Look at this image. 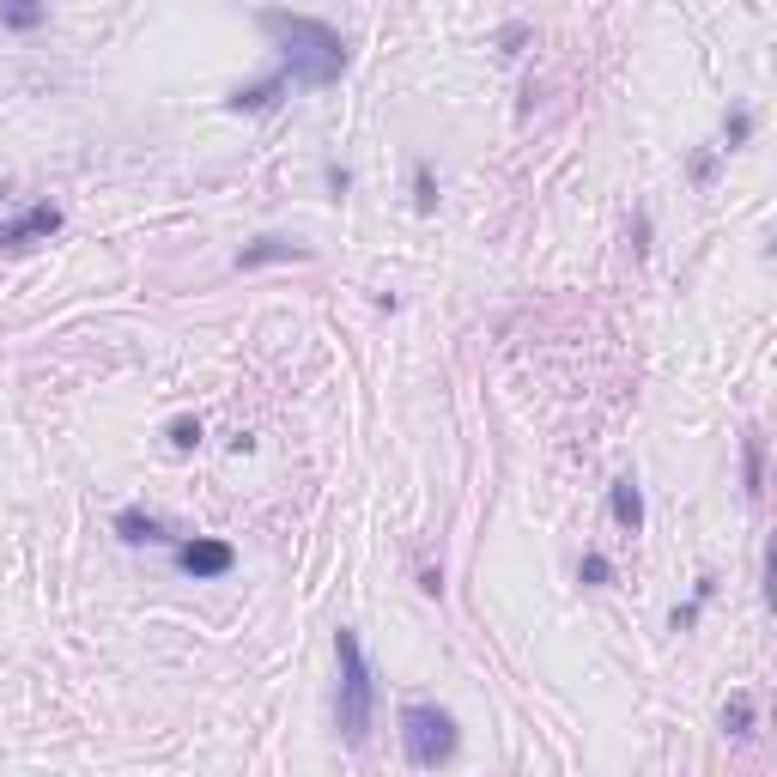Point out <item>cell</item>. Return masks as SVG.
Wrapping results in <instances>:
<instances>
[{
	"label": "cell",
	"mask_w": 777,
	"mask_h": 777,
	"mask_svg": "<svg viewBox=\"0 0 777 777\" xmlns=\"http://www.w3.org/2000/svg\"><path fill=\"white\" fill-rule=\"evenodd\" d=\"M43 24H49V0H0V31L31 37V31H43Z\"/></svg>",
	"instance_id": "11"
},
{
	"label": "cell",
	"mask_w": 777,
	"mask_h": 777,
	"mask_svg": "<svg viewBox=\"0 0 777 777\" xmlns=\"http://www.w3.org/2000/svg\"><path fill=\"white\" fill-rule=\"evenodd\" d=\"M523 43H528V24L511 19V24L498 31V56H523Z\"/></svg>",
	"instance_id": "18"
},
{
	"label": "cell",
	"mask_w": 777,
	"mask_h": 777,
	"mask_svg": "<svg viewBox=\"0 0 777 777\" xmlns=\"http://www.w3.org/2000/svg\"><path fill=\"white\" fill-rule=\"evenodd\" d=\"M413 206L420 213H437V176H432V164H413Z\"/></svg>",
	"instance_id": "14"
},
{
	"label": "cell",
	"mask_w": 777,
	"mask_h": 777,
	"mask_svg": "<svg viewBox=\"0 0 777 777\" xmlns=\"http://www.w3.org/2000/svg\"><path fill=\"white\" fill-rule=\"evenodd\" d=\"M607 511H614V523L626 528V535H644V492H638V481H614V492H607Z\"/></svg>",
	"instance_id": "9"
},
{
	"label": "cell",
	"mask_w": 777,
	"mask_h": 777,
	"mask_svg": "<svg viewBox=\"0 0 777 777\" xmlns=\"http://www.w3.org/2000/svg\"><path fill=\"white\" fill-rule=\"evenodd\" d=\"M329 189H334V194H346V189H353V176H346L341 164H329Z\"/></svg>",
	"instance_id": "21"
},
{
	"label": "cell",
	"mask_w": 777,
	"mask_h": 777,
	"mask_svg": "<svg viewBox=\"0 0 777 777\" xmlns=\"http://www.w3.org/2000/svg\"><path fill=\"white\" fill-rule=\"evenodd\" d=\"M577 577L589 583V589H607V583H614V559H607V553H583V559H577Z\"/></svg>",
	"instance_id": "15"
},
{
	"label": "cell",
	"mask_w": 777,
	"mask_h": 777,
	"mask_svg": "<svg viewBox=\"0 0 777 777\" xmlns=\"http://www.w3.org/2000/svg\"><path fill=\"white\" fill-rule=\"evenodd\" d=\"M310 243H297V238H255V243H243L238 255H231V268H262V262H310Z\"/></svg>",
	"instance_id": "7"
},
{
	"label": "cell",
	"mask_w": 777,
	"mask_h": 777,
	"mask_svg": "<svg viewBox=\"0 0 777 777\" xmlns=\"http://www.w3.org/2000/svg\"><path fill=\"white\" fill-rule=\"evenodd\" d=\"M334 663H341V686H334V717H341V741L365 747L371 741V723H377V675L365 663V644H359L353 626L334 632Z\"/></svg>",
	"instance_id": "2"
},
{
	"label": "cell",
	"mask_w": 777,
	"mask_h": 777,
	"mask_svg": "<svg viewBox=\"0 0 777 777\" xmlns=\"http://www.w3.org/2000/svg\"><path fill=\"white\" fill-rule=\"evenodd\" d=\"M115 535H122L128 547H159V541H171L152 511H115Z\"/></svg>",
	"instance_id": "10"
},
{
	"label": "cell",
	"mask_w": 777,
	"mask_h": 777,
	"mask_svg": "<svg viewBox=\"0 0 777 777\" xmlns=\"http://www.w3.org/2000/svg\"><path fill=\"white\" fill-rule=\"evenodd\" d=\"M741 492H747V504L766 498V437L754 425L741 432Z\"/></svg>",
	"instance_id": "8"
},
{
	"label": "cell",
	"mask_w": 777,
	"mask_h": 777,
	"mask_svg": "<svg viewBox=\"0 0 777 777\" xmlns=\"http://www.w3.org/2000/svg\"><path fill=\"white\" fill-rule=\"evenodd\" d=\"M255 24H262V37H274L280 73L292 80V92H329V85H341V73H346V61H353V49H346V37L334 31L329 19L268 7V12H255Z\"/></svg>",
	"instance_id": "1"
},
{
	"label": "cell",
	"mask_w": 777,
	"mask_h": 777,
	"mask_svg": "<svg viewBox=\"0 0 777 777\" xmlns=\"http://www.w3.org/2000/svg\"><path fill=\"white\" fill-rule=\"evenodd\" d=\"M176 572L194 577V583L231 577V572H238V547H231V541H213V535H194V541L176 547Z\"/></svg>",
	"instance_id": "4"
},
{
	"label": "cell",
	"mask_w": 777,
	"mask_h": 777,
	"mask_svg": "<svg viewBox=\"0 0 777 777\" xmlns=\"http://www.w3.org/2000/svg\"><path fill=\"white\" fill-rule=\"evenodd\" d=\"M747 140H754V110H729L723 115V152L747 147Z\"/></svg>",
	"instance_id": "13"
},
{
	"label": "cell",
	"mask_w": 777,
	"mask_h": 777,
	"mask_svg": "<svg viewBox=\"0 0 777 777\" xmlns=\"http://www.w3.org/2000/svg\"><path fill=\"white\" fill-rule=\"evenodd\" d=\"M632 250H650V213H638V219H632Z\"/></svg>",
	"instance_id": "20"
},
{
	"label": "cell",
	"mask_w": 777,
	"mask_h": 777,
	"mask_svg": "<svg viewBox=\"0 0 777 777\" xmlns=\"http://www.w3.org/2000/svg\"><path fill=\"white\" fill-rule=\"evenodd\" d=\"M395 723H401V754H407L413 771H437V766H450V759H456L462 729H456V717H450L444 705L413 698V705H401Z\"/></svg>",
	"instance_id": "3"
},
{
	"label": "cell",
	"mask_w": 777,
	"mask_h": 777,
	"mask_svg": "<svg viewBox=\"0 0 777 777\" xmlns=\"http://www.w3.org/2000/svg\"><path fill=\"white\" fill-rule=\"evenodd\" d=\"M61 206L56 201H37V206H24V213H12L7 225H0V250H31V243H49L61 231Z\"/></svg>",
	"instance_id": "5"
},
{
	"label": "cell",
	"mask_w": 777,
	"mask_h": 777,
	"mask_svg": "<svg viewBox=\"0 0 777 777\" xmlns=\"http://www.w3.org/2000/svg\"><path fill=\"white\" fill-rule=\"evenodd\" d=\"M723 735H754V693H735L723 705Z\"/></svg>",
	"instance_id": "12"
},
{
	"label": "cell",
	"mask_w": 777,
	"mask_h": 777,
	"mask_svg": "<svg viewBox=\"0 0 777 777\" xmlns=\"http://www.w3.org/2000/svg\"><path fill=\"white\" fill-rule=\"evenodd\" d=\"M286 92H292V80L274 68L268 80H255V85H238V92L225 98V110H231V115H268V110H274V103L286 98Z\"/></svg>",
	"instance_id": "6"
},
{
	"label": "cell",
	"mask_w": 777,
	"mask_h": 777,
	"mask_svg": "<svg viewBox=\"0 0 777 777\" xmlns=\"http://www.w3.org/2000/svg\"><path fill=\"white\" fill-rule=\"evenodd\" d=\"M717 159H723V147H705V152L693 159V183H698V189L717 183Z\"/></svg>",
	"instance_id": "17"
},
{
	"label": "cell",
	"mask_w": 777,
	"mask_h": 777,
	"mask_svg": "<svg viewBox=\"0 0 777 777\" xmlns=\"http://www.w3.org/2000/svg\"><path fill=\"white\" fill-rule=\"evenodd\" d=\"M164 437H171V450H183V456H189V450H201V420H189V413H183V420H171V432H164Z\"/></svg>",
	"instance_id": "16"
},
{
	"label": "cell",
	"mask_w": 777,
	"mask_h": 777,
	"mask_svg": "<svg viewBox=\"0 0 777 777\" xmlns=\"http://www.w3.org/2000/svg\"><path fill=\"white\" fill-rule=\"evenodd\" d=\"M698 607H705L698 595H693V602H680L675 614H668V626H675V632H693V626H698Z\"/></svg>",
	"instance_id": "19"
}]
</instances>
